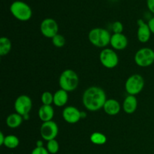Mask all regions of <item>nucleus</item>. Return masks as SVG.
Here are the masks:
<instances>
[{
	"instance_id": "obj_9",
	"label": "nucleus",
	"mask_w": 154,
	"mask_h": 154,
	"mask_svg": "<svg viewBox=\"0 0 154 154\" xmlns=\"http://www.w3.org/2000/svg\"><path fill=\"white\" fill-rule=\"evenodd\" d=\"M59 132V127L57 123L53 120L45 122L40 128V134L42 138L47 141L56 139Z\"/></svg>"
},
{
	"instance_id": "obj_20",
	"label": "nucleus",
	"mask_w": 154,
	"mask_h": 154,
	"mask_svg": "<svg viewBox=\"0 0 154 154\" xmlns=\"http://www.w3.org/2000/svg\"><path fill=\"white\" fill-rule=\"evenodd\" d=\"M20 140L17 136L14 135H8L5 136L4 145L8 149H15L19 146Z\"/></svg>"
},
{
	"instance_id": "obj_16",
	"label": "nucleus",
	"mask_w": 154,
	"mask_h": 154,
	"mask_svg": "<svg viewBox=\"0 0 154 154\" xmlns=\"http://www.w3.org/2000/svg\"><path fill=\"white\" fill-rule=\"evenodd\" d=\"M38 117L43 123L52 120L54 117V109L52 105H42L38 110Z\"/></svg>"
},
{
	"instance_id": "obj_25",
	"label": "nucleus",
	"mask_w": 154,
	"mask_h": 154,
	"mask_svg": "<svg viewBox=\"0 0 154 154\" xmlns=\"http://www.w3.org/2000/svg\"><path fill=\"white\" fill-rule=\"evenodd\" d=\"M114 34H119V33H123V26L120 21H115L113 23L112 26H111Z\"/></svg>"
},
{
	"instance_id": "obj_27",
	"label": "nucleus",
	"mask_w": 154,
	"mask_h": 154,
	"mask_svg": "<svg viewBox=\"0 0 154 154\" xmlns=\"http://www.w3.org/2000/svg\"><path fill=\"white\" fill-rule=\"evenodd\" d=\"M147 6L149 11L154 14V0H147Z\"/></svg>"
},
{
	"instance_id": "obj_22",
	"label": "nucleus",
	"mask_w": 154,
	"mask_h": 154,
	"mask_svg": "<svg viewBox=\"0 0 154 154\" xmlns=\"http://www.w3.org/2000/svg\"><path fill=\"white\" fill-rule=\"evenodd\" d=\"M46 148L50 154H56L58 153L59 150H60V144L56 139L51 140L47 143Z\"/></svg>"
},
{
	"instance_id": "obj_10",
	"label": "nucleus",
	"mask_w": 154,
	"mask_h": 154,
	"mask_svg": "<svg viewBox=\"0 0 154 154\" xmlns=\"http://www.w3.org/2000/svg\"><path fill=\"white\" fill-rule=\"evenodd\" d=\"M40 30L45 37L52 39L56 35L58 34V23L53 18H45L41 23Z\"/></svg>"
},
{
	"instance_id": "obj_3",
	"label": "nucleus",
	"mask_w": 154,
	"mask_h": 154,
	"mask_svg": "<svg viewBox=\"0 0 154 154\" xmlns=\"http://www.w3.org/2000/svg\"><path fill=\"white\" fill-rule=\"evenodd\" d=\"M59 84L62 90L66 92H72L76 90L79 84V77L72 69H66L60 75Z\"/></svg>"
},
{
	"instance_id": "obj_6",
	"label": "nucleus",
	"mask_w": 154,
	"mask_h": 154,
	"mask_svg": "<svg viewBox=\"0 0 154 154\" xmlns=\"http://www.w3.org/2000/svg\"><path fill=\"white\" fill-rule=\"evenodd\" d=\"M135 62L140 67H149L154 63V51L149 48L138 50L135 53Z\"/></svg>"
},
{
	"instance_id": "obj_23",
	"label": "nucleus",
	"mask_w": 154,
	"mask_h": 154,
	"mask_svg": "<svg viewBox=\"0 0 154 154\" xmlns=\"http://www.w3.org/2000/svg\"><path fill=\"white\" fill-rule=\"evenodd\" d=\"M41 100L43 105H51L54 103V94L48 91L44 92L41 96Z\"/></svg>"
},
{
	"instance_id": "obj_30",
	"label": "nucleus",
	"mask_w": 154,
	"mask_h": 154,
	"mask_svg": "<svg viewBox=\"0 0 154 154\" xmlns=\"http://www.w3.org/2000/svg\"><path fill=\"white\" fill-rule=\"evenodd\" d=\"M36 147H43V141L38 140V141H36Z\"/></svg>"
},
{
	"instance_id": "obj_19",
	"label": "nucleus",
	"mask_w": 154,
	"mask_h": 154,
	"mask_svg": "<svg viewBox=\"0 0 154 154\" xmlns=\"http://www.w3.org/2000/svg\"><path fill=\"white\" fill-rule=\"evenodd\" d=\"M12 48V43L7 37L0 38V56L4 57L10 53Z\"/></svg>"
},
{
	"instance_id": "obj_12",
	"label": "nucleus",
	"mask_w": 154,
	"mask_h": 154,
	"mask_svg": "<svg viewBox=\"0 0 154 154\" xmlns=\"http://www.w3.org/2000/svg\"><path fill=\"white\" fill-rule=\"evenodd\" d=\"M138 28L137 32V37L141 43H147L151 37V31L149 27L148 23H146L142 19H139L137 21Z\"/></svg>"
},
{
	"instance_id": "obj_26",
	"label": "nucleus",
	"mask_w": 154,
	"mask_h": 154,
	"mask_svg": "<svg viewBox=\"0 0 154 154\" xmlns=\"http://www.w3.org/2000/svg\"><path fill=\"white\" fill-rule=\"evenodd\" d=\"M31 154H50L48 150L45 147H35L32 151Z\"/></svg>"
},
{
	"instance_id": "obj_21",
	"label": "nucleus",
	"mask_w": 154,
	"mask_h": 154,
	"mask_svg": "<svg viewBox=\"0 0 154 154\" xmlns=\"http://www.w3.org/2000/svg\"><path fill=\"white\" fill-rule=\"evenodd\" d=\"M90 141L96 145H103L106 143L107 138L104 134L99 132H95L90 135Z\"/></svg>"
},
{
	"instance_id": "obj_5",
	"label": "nucleus",
	"mask_w": 154,
	"mask_h": 154,
	"mask_svg": "<svg viewBox=\"0 0 154 154\" xmlns=\"http://www.w3.org/2000/svg\"><path fill=\"white\" fill-rule=\"evenodd\" d=\"M144 87V79L141 75L135 74L126 80L125 90L129 95L135 96L141 93Z\"/></svg>"
},
{
	"instance_id": "obj_18",
	"label": "nucleus",
	"mask_w": 154,
	"mask_h": 154,
	"mask_svg": "<svg viewBox=\"0 0 154 154\" xmlns=\"http://www.w3.org/2000/svg\"><path fill=\"white\" fill-rule=\"evenodd\" d=\"M23 117L17 113H13L8 116L6 119V124L11 129L18 128L23 123Z\"/></svg>"
},
{
	"instance_id": "obj_8",
	"label": "nucleus",
	"mask_w": 154,
	"mask_h": 154,
	"mask_svg": "<svg viewBox=\"0 0 154 154\" xmlns=\"http://www.w3.org/2000/svg\"><path fill=\"white\" fill-rule=\"evenodd\" d=\"M32 107V102L31 98L27 95H20L17 98L14 102L15 111L22 117L29 114Z\"/></svg>"
},
{
	"instance_id": "obj_29",
	"label": "nucleus",
	"mask_w": 154,
	"mask_h": 154,
	"mask_svg": "<svg viewBox=\"0 0 154 154\" xmlns=\"http://www.w3.org/2000/svg\"><path fill=\"white\" fill-rule=\"evenodd\" d=\"M5 136L3 134L2 132H0V145L3 146L4 145V142H5Z\"/></svg>"
},
{
	"instance_id": "obj_24",
	"label": "nucleus",
	"mask_w": 154,
	"mask_h": 154,
	"mask_svg": "<svg viewBox=\"0 0 154 154\" xmlns=\"http://www.w3.org/2000/svg\"><path fill=\"white\" fill-rule=\"evenodd\" d=\"M52 43L56 48H63L66 45V38L61 34H57L52 38Z\"/></svg>"
},
{
	"instance_id": "obj_17",
	"label": "nucleus",
	"mask_w": 154,
	"mask_h": 154,
	"mask_svg": "<svg viewBox=\"0 0 154 154\" xmlns=\"http://www.w3.org/2000/svg\"><path fill=\"white\" fill-rule=\"evenodd\" d=\"M69 100V95L68 92L64 90H57L54 94V104L57 107H63L67 104Z\"/></svg>"
},
{
	"instance_id": "obj_28",
	"label": "nucleus",
	"mask_w": 154,
	"mask_h": 154,
	"mask_svg": "<svg viewBox=\"0 0 154 154\" xmlns=\"http://www.w3.org/2000/svg\"><path fill=\"white\" fill-rule=\"evenodd\" d=\"M147 23H148V26H149V27H150L151 32L153 33V34H154V17H152L151 19L149 20V21Z\"/></svg>"
},
{
	"instance_id": "obj_4",
	"label": "nucleus",
	"mask_w": 154,
	"mask_h": 154,
	"mask_svg": "<svg viewBox=\"0 0 154 154\" xmlns=\"http://www.w3.org/2000/svg\"><path fill=\"white\" fill-rule=\"evenodd\" d=\"M11 14L20 21H28L32 16L31 7L27 3L23 1H14L10 5Z\"/></svg>"
},
{
	"instance_id": "obj_1",
	"label": "nucleus",
	"mask_w": 154,
	"mask_h": 154,
	"mask_svg": "<svg viewBox=\"0 0 154 154\" xmlns=\"http://www.w3.org/2000/svg\"><path fill=\"white\" fill-rule=\"evenodd\" d=\"M106 100V94L103 89L95 86L87 88L82 96L84 106L92 112L103 108Z\"/></svg>"
},
{
	"instance_id": "obj_14",
	"label": "nucleus",
	"mask_w": 154,
	"mask_h": 154,
	"mask_svg": "<svg viewBox=\"0 0 154 154\" xmlns=\"http://www.w3.org/2000/svg\"><path fill=\"white\" fill-rule=\"evenodd\" d=\"M103 109L108 115L115 116L120 113L121 110L120 102L114 99H107L104 105Z\"/></svg>"
},
{
	"instance_id": "obj_31",
	"label": "nucleus",
	"mask_w": 154,
	"mask_h": 154,
	"mask_svg": "<svg viewBox=\"0 0 154 154\" xmlns=\"http://www.w3.org/2000/svg\"><path fill=\"white\" fill-rule=\"evenodd\" d=\"M86 117H87V114L85 112H84V111H81V119Z\"/></svg>"
},
{
	"instance_id": "obj_13",
	"label": "nucleus",
	"mask_w": 154,
	"mask_h": 154,
	"mask_svg": "<svg viewBox=\"0 0 154 154\" xmlns=\"http://www.w3.org/2000/svg\"><path fill=\"white\" fill-rule=\"evenodd\" d=\"M110 45L114 50L123 51V50L126 49V47H127L128 39L126 36L123 33L113 34L111 35Z\"/></svg>"
},
{
	"instance_id": "obj_2",
	"label": "nucleus",
	"mask_w": 154,
	"mask_h": 154,
	"mask_svg": "<svg viewBox=\"0 0 154 154\" xmlns=\"http://www.w3.org/2000/svg\"><path fill=\"white\" fill-rule=\"evenodd\" d=\"M111 35L109 31L104 28L92 29L88 34L90 43L96 48H106L111 42Z\"/></svg>"
},
{
	"instance_id": "obj_11",
	"label": "nucleus",
	"mask_w": 154,
	"mask_h": 154,
	"mask_svg": "<svg viewBox=\"0 0 154 154\" xmlns=\"http://www.w3.org/2000/svg\"><path fill=\"white\" fill-rule=\"evenodd\" d=\"M63 117L66 123L75 124L81 119V111L75 106H67L63 109Z\"/></svg>"
},
{
	"instance_id": "obj_15",
	"label": "nucleus",
	"mask_w": 154,
	"mask_h": 154,
	"mask_svg": "<svg viewBox=\"0 0 154 154\" xmlns=\"http://www.w3.org/2000/svg\"><path fill=\"white\" fill-rule=\"evenodd\" d=\"M138 108V99L135 96L129 95L125 98L123 103V109L126 114H132Z\"/></svg>"
},
{
	"instance_id": "obj_7",
	"label": "nucleus",
	"mask_w": 154,
	"mask_h": 154,
	"mask_svg": "<svg viewBox=\"0 0 154 154\" xmlns=\"http://www.w3.org/2000/svg\"><path fill=\"white\" fill-rule=\"evenodd\" d=\"M99 60L104 67L114 69L118 65L119 57L117 53L111 48H104L99 54Z\"/></svg>"
}]
</instances>
